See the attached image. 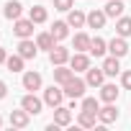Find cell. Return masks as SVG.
I'll use <instances>...</instances> for the list:
<instances>
[{
	"mask_svg": "<svg viewBox=\"0 0 131 131\" xmlns=\"http://www.w3.org/2000/svg\"><path fill=\"white\" fill-rule=\"evenodd\" d=\"M85 88H88V82L85 80H80V77H70L67 82H64L62 85V90H64V95H67V98H72V100H77V98H82L85 95Z\"/></svg>",
	"mask_w": 131,
	"mask_h": 131,
	"instance_id": "6da1fadb",
	"label": "cell"
},
{
	"mask_svg": "<svg viewBox=\"0 0 131 131\" xmlns=\"http://www.w3.org/2000/svg\"><path fill=\"white\" fill-rule=\"evenodd\" d=\"M13 31H16L18 39H31V34H34V21H31V18H18V21L13 23Z\"/></svg>",
	"mask_w": 131,
	"mask_h": 131,
	"instance_id": "7a4b0ae2",
	"label": "cell"
},
{
	"mask_svg": "<svg viewBox=\"0 0 131 131\" xmlns=\"http://www.w3.org/2000/svg\"><path fill=\"white\" fill-rule=\"evenodd\" d=\"M62 100H64V90H59V88H54V85L44 90V103H46V105L57 108V105H62Z\"/></svg>",
	"mask_w": 131,
	"mask_h": 131,
	"instance_id": "3957f363",
	"label": "cell"
},
{
	"mask_svg": "<svg viewBox=\"0 0 131 131\" xmlns=\"http://www.w3.org/2000/svg\"><path fill=\"white\" fill-rule=\"evenodd\" d=\"M70 67H72L75 72H88V70H90V57H88L85 51H77L75 57H70Z\"/></svg>",
	"mask_w": 131,
	"mask_h": 131,
	"instance_id": "277c9868",
	"label": "cell"
},
{
	"mask_svg": "<svg viewBox=\"0 0 131 131\" xmlns=\"http://www.w3.org/2000/svg\"><path fill=\"white\" fill-rule=\"evenodd\" d=\"M108 51H111L113 57H118V59L126 57V54H128V44H126V39H123V36H116L113 41H108Z\"/></svg>",
	"mask_w": 131,
	"mask_h": 131,
	"instance_id": "5b68a950",
	"label": "cell"
},
{
	"mask_svg": "<svg viewBox=\"0 0 131 131\" xmlns=\"http://www.w3.org/2000/svg\"><path fill=\"white\" fill-rule=\"evenodd\" d=\"M41 105H44V103H41V100H39V98H36L34 93H28V95H23V100H21V108H26V111H28L31 116H36V113H41Z\"/></svg>",
	"mask_w": 131,
	"mask_h": 131,
	"instance_id": "8992f818",
	"label": "cell"
},
{
	"mask_svg": "<svg viewBox=\"0 0 131 131\" xmlns=\"http://www.w3.org/2000/svg\"><path fill=\"white\" fill-rule=\"evenodd\" d=\"M49 59H51L54 67H57V64H67V62H70V49H64V46H54V49L49 51Z\"/></svg>",
	"mask_w": 131,
	"mask_h": 131,
	"instance_id": "52a82bcc",
	"label": "cell"
},
{
	"mask_svg": "<svg viewBox=\"0 0 131 131\" xmlns=\"http://www.w3.org/2000/svg\"><path fill=\"white\" fill-rule=\"evenodd\" d=\"M36 51H39V46H36L31 39H21V44H18V54H21L23 59H34Z\"/></svg>",
	"mask_w": 131,
	"mask_h": 131,
	"instance_id": "ba28073f",
	"label": "cell"
},
{
	"mask_svg": "<svg viewBox=\"0 0 131 131\" xmlns=\"http://www.w3.org/2000/svg\"><path fill=\"white\" fill-rule=\"evenodd\" d=\"M28 111L23 108V111H10V126L13 128H26L28 126Z\"/></svg>",
	"mask_w": 131,
	"mask_h": 131,
	"instance_id": "9c48e42d",
	"label": "cell"
},
{
	"mask_svg": "<svg viewBox=\"0 0 131 131\" xmlns=\"http://www.w3.org/2000/svg\"><path fill=\"white\" fill-rule=\"evenodd\" d=\"M70 16H67V23L72 26V28H82L85 23H88V16L82 13V10H77V8H72V10H67Z\"/></svg>",
	"mask_w": 131,
	"mask_h": 131,
	"instance_id": "30bf717a",
	"label": "cell"
},
{
	"mask_svg": "<svg viewBox=\"0 0 131 131\" xmlns=\"http://www.w3.org/2000/svg\"><path fill=\"white\" fill-rule=\"evenodd\" d=\"M70 121H72L70 108H64V105H57L54 108V123L57 126H70Z\"/></svg>",
	"mask_w": 131,
	"mask_h": 131,
	"instance_id": "8fae6325",
	"label": "cell"
},
{
	"mask_svg": "<svg viewBox=\"0 0 131 131\" xmlns=\"http://www.w3.org/2000/svg\"><path fill=\"white\" fill-rule=\"evenodd\" d=\"M105 18H108L105 10H90L88 13V26L90 28H103L105 26Z\"/></svg>",
	"mask_w": 131,
	"mask_h": 131,
	"instance_id": "7c38bea8",
	"label": "cell"
},
{
	"mask_svg": "<svg viewBox=\"0 0 131 131\" xmlns=\"http://www.w3.org/2000/svg\"><path fill=\"white\" fill-rule=\"evenodd\" d=\"M51 36H54L57 41L67 39V36H70V23H67V21H54V26H51Z\"/></svg>",
	"mask_w": 131,
	"mask_h": 131,
	"instance_id": "4fadbf2b",
	"label": "cell"
},
{
	"mask_svg": "<svg viewBox=\"0 0 131 131\" xmlns=\"http://www.w3.org/2000/svg\"><path fill=\"white\" fill-rule=\"evenodd\" d=\"M103 72H105V77H116L118 72H121V64H118V57H108L105 62H103Z\"/></svg>",
	"mask_w": 131,
	"mask_h": 131,
	"instance_id": "5bb4252c",
	"label": "cell"
},
{
	"mask_svg": "<svg viewBox=\"0 0 131 131\" xmlns=\"http://www.w3.org/2000/svg\"><path fill=\"white\" fill-rule=\"evenodd\" d=\"M123 8H126V5L121 3V0H108V5H105L103 10H105L108 18H121V16H123Z\"/></svg>",
	"mask_w": 131,
	"mask_h": 131,
	"instance_id": "9a60e30c",
	"label": "cell"
},
{
	"mask_svg": "<svg viewBox=\"0 0 131 131\" xmlns=\"http://www.w3.org/2000/svg\"><path fill=\"white\" fill-rule=\"evenodd\" d=\"M23 88L31 90V93L39 90V88H41V75H39V72H26V75H23Z\"/></svg>",
	"mask_w": 131,
	"mask_h": 131,
	"instance_id": "2e32d148",
	"label": "cell"
},
{
	"mask_svg": "<svg viewBox=\"0 0 131 131\" xmlns=\"http://www.w3.org/2000/svg\"><path fill=\"white\" fill-rule=\"evenodd\" d=\"M98 118H100V123H113L116 118H118V111H116V105H105V108H100L98 111Z\"/></svg>",
	"mask_w": 131,
	"mask_h": 131,
	"instance_id": "e0dca14e",
	"label": "cell"
},
{
	"mask_svg": "<svg viewBox=\"0 0 131 131\" xmlns=\"http://www.w3.org/2000/svg\"><path fill=\"white\" fill-rule=\"evenodd\" d=\"M72 75H75V70H72V67H64V64H57V67H54V80H57L59 85H64Z\"/></svg>",
	"mask_w": 131,
	"mask_h": 131,
	"instance_id": "ac0fdd59",
	"label": "cell"
},
{
	"mask_svg": "<svg viewBox=\"0 0 131 131\" xmlns=\"http://www.w3.org/2000/svg\"><path fill=\"white\" fill-rule=\"evenodd\" d=\"M36 46H39V49L51 51V49L57 46V39L51 36V31H49V34H39V36H36Z\"/></svg>",
	"mask_w": 131,
	"mask_h": 131,
	"instance_id": "d6986e66",
	"label": "cell"
},
{
	"mask_svg": "<svg viewBox=\"0 0 131 131\" xmlns=\"http://www.w3.org/2000/svg\"><path fill=\"white\" fill-rule=\"evenodd\" d=\"M103 80H105L103 67H100V70H88V80H85V82H88L90 88H100V85H103Z\"/></svg>",
	"mask_w": 131,
	"mask_h": 131,
	"instance_id": "ffe728a7",
	"label": "cell"
},
{
	"mask_svg": "<svg viewBox=\"0 0 131 131\" xmlns=\"http://www.w3.org/2000/svg\"><path fill=\"white\" fill-rule=\"evenodd\" d=\"M21 10H23V5L16 3V0L5 3V18H8V21H18V18H21Z\"/></svg>",
	"mask_w": 131,
	"mask_h": 131,
	"instance_id": "44dd1931",
	"label": "cell"
},
{
	"mask_svg": "<svg viewBox=\"0 0 131 131\" xmlns=\"http://www.w3.org/2000/svg\"><path fill=\"white\" fill-rule=\"evenodd\" d=\"M28 18H31L34 23H44V21L49 18V13H46V8H44V5H34V8L28 10Z\"/></svg>",
	"mask_w": 131,
	"mask_h": 131,
	"instance_id": "7402d4cb",
	"label": "cell"
},
{
	"mask_svg": "<svg viewBox=\"0 0 131 131\" xmlns=\"http://www.w3.org/2000/svg\"><path fill=\"white\" fill-rule=\"evenodd\" d=\"M90 44H93V39L88 34H77L72 46H75V51H90Z\"/></svg>",
	"mask_w": 131,
	"mask_h": 131,
	"instance_id": "603a6c76",
	"label": "cell"
},
{
	"mask_svg": "<svg viewBox=\"0 0 131 131\" xmlns=\"http://www.w3.org/2000/svg\"><path fill=\"white\" fill-rule=\"evenodd\" d=\"M116 98H118V88H116V85H100V100L113 103Z\"/></svg>",
	"mask_w": 131,
	"mask_h": 131,
	"instance_id": "cb8c5ba5",
	"label": "cell"
},
{
	"mask_svg": "<svg viewBox=\"0 0 131 131\" xmlns=\"http://www.w3.org/2000/svg\"><path fill=\"white\" fill-rule=\"evenodd\" d=\"M95 118H98V113H93V111H80L77 123H80L82 128H93V126H95Z\"/></svg>",
	"mask_w": 131,
	"mask_h": 131,
	"instance_id": "d4e9b609",
	"label": "cell"
},
{
	"mask_svg": "<svg viewBox=\"0 0 131 131\" xmlns=\"http://www.w3.org/2000/svg\"><path fill=\"white\" fill-rule=\"evenodd\" d=\"M116 34L118 36H131V18H126V16H121L118 18V23H116Z\"/></svg>",
	"mask_w": 131,
	"mask_h": 131,
	"instance_id": "484cf974",
	"label": "cell"
},
{
	"mask_svg": "<svg viewBox=\"0 0 131 131\" xmlns=\"http://www.w3.org/2000/svg\"><path fill=\"white\" fill-rule=\"evenodd\" d=\"M23 62H26V59H23L21 54H13V57L5 59V67H8L10 72H21V70H23Z\"/></svg>",
	"mask_w": 131,
	"mask_h": 131,
	"instance_id": "4316f807",
	"label": "cell"
},
{
	"mask_svg": "<svg viewBox=\"0 0 131 131\" xmlns=\"http://www.w3.org/2000/svg\"><path fill=\"white\" fill-rule=\"evenodd\" d=\"M105 51H108V44H105L103 39H98V36H95V39H93V44H90V54H93V57H103Z\"/></svg>",
	"mask_w": 131,
	"mask_h": 131,
	"instance_id": "83f0119b",
	"label": "cell"
},
{
	"mask_svg": "<svg viewBox=\"0 0 131 131\" xmlns=\"http://www.w3.org/2000/svg\"><path fill=\"white\" fill-rule=\"evenodd\" d=\"M82 111H93V113H98V111H100V103H98L95 98H82Z\"/></svg>",
	"mask_w": 131,
	"mask_h": 131,
	"instance_id": "f1b7e54d",
	"label": "cell"
},
{
	"mask_svg": "<svg viewBox=\"0 0 131 131\" xmlns=\"http://www.w3.org/2000/svg\"><path fill=\"white\" fill-rule=\"evenodd\" d=\"M57 10H72V0H54Z\"/></svg>",
	"mask_w": 131,
	"mask_h": 131,
	"instance_id": "f546056e",
	"label": "cell"
},
{
	"mask_svg": "<svg viewBox=\"0 0 131 131\" xmlns=\"http://www.w3.org/2000/svg\"><path fill=\"white\" fill-rule=\"evenodd\" d=\"M121 85H123V88H126V90H131V70H128V72H123V75H121Z\"/></svg>",
	"mask_w": 131,
	"mask_h": 131,
	"instance_id": "4dcf8cb0",
	"label": "cell"
},
{
	"mask_svg": "<svg viewBox=\"0 0 131 131\" xmlns=\"http://www.w3.org/2000/svg\"><path fill=\"white\" fill-rule=\"evenodd\" d=\"M5 95H8V85H5V82H3V80H0V100H3V98H5Z\"/></svg>",
	"mask_w": 131,
	"mask_h": 131,
	"instance_id": "1f68e13d",
	"label": "cell"
},
{
	"mask_svg": "<svg viewBox=\"0 0 131 131\" xmlns=\"http://www.w3.org/2000/svg\"><path fill=\"white\" fill-rule=\"evenodd\" d=\"M5 59H8V51H5L3 46H0V64H5Z\"/></svg>",
	"mask_w": 131,
	"mask_h": 131,
	"instance_id": "d6a6232c",
	"label": "cell"
},
{
	"mask_svg": "<svg viewBox=\"0 0 131 131\" xmlns=\"http://www.w3.org/2000/svg\"><path fill=\"white\" fill-rule=\"evenodd\" d=\"M0 128H3V118H0Z\"/></svg>",
	"mask_w": 131,
	"mask_h": 131,
	"instance_id": "836d02e7",
	"label": "cell"
}]
</instances>
